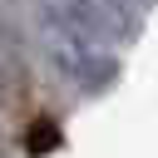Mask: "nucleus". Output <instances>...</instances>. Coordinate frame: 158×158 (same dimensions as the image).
I'll list each match as a JSON object with an SVG mask.
<instances>
[{
	"mask_svg": "<svg viewBox=\"0 0 158 158\" xmlns=\"http://www.w3.org/2000/svg\"><path fill=\"white\" fill-rule=\"evenodd\" d=\"M49 64H54L84 99H99V94H109V89L123 79V59H118L109 44H69V40H54V44H49Z\"/></svg>",
	"mask_w": 158,
	"mask_h": 158,
	"instance_id": "1",
	"label": "nucleus"
},
{
	"mask_svg": "<svg viewBox=\"0 0 158 158\" xmlns=\"http://www.w3.org/2000/svg\"><path fill=\"white\" fill-rule=\"evenodd\" d=\"M20 148H25V158H49V153H59V148H64L59 118H54V114H35L30 128H25V138H20Z\"/></svg>",
	"mask_w": 158,
	"mask_h": 158,
	"instance_id": "2",
	"label": "nucleus"
},
{
	"mask_svg": "<svg viewBox=\"0 0 158 158\" xmlns=\"http://www.w3.org/2000/svg\"><path fill=\"white\" fill-rule=\"evenodd\" d=\"M133 5H138V10H153V5H158V0H133Z\"/></svg>",
	"mask_w": 158,
	"mask_h": 158,
	"instance_id": "3",
	"label": "nucleus"
}]
</instances>
